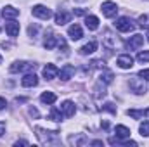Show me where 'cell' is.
I'll return each mask as SVG.
<instances>
[{
  "mask_svg": "<svg viewBox=\"0 0 149 147\" xmlns=\"http://www.w3.org/2000/svg\"><path fill=\"white\" fill-rule=\"evenodd\" d=\"M114 26H116V30L121 31V33H130V31H134V28H135V24H134V21H132L130 17H120V19H116Z\"/></svg>",
  "mask_w": 149,
  "mask_h": 147,
  "instance_id": "1",
  "label": "cell"
},
{
  "mask_svg": "<svg viewBox=\"0 0 149 147\" xmlns=\"http://www.w3.org/2000/svg\"><path fill=\"white\" fill-rule=\"evenodd\" d=\"M37 132L43 144H56L57 142V132H45L42 128H37Z\"/></svg>",
  "mask_w": 149,
  "mask_h": 147,
  "instance_id": "2",
  "label": "cell"
},
{
  "mask_svg": "<svg viewBox=\"0 0 149 147\" xmlns=\"http://www.w3.org/2000/svg\"><path fill=\"white\" fill-rule=\"evenodd\" d=\"M31 14L35 16V17H40V19H50L52 17V10L50 9H47L45 5H35L33 9H31Z\"/></svg>",
  "mask_w": 149,
  "mask_h": 147,
  "instance_id": "3",
  "label": "cell"
},
{
  "mask_svg": "<svg viewBox=\"0 0 149 147\" xmlns=\"http://www.w3.org/2000/svg\"><path fill=\"white\" fill-rule=\"evenodd\" d=\"M101 10H102V14H104L106 17H114L116 12H118V7H116L114 2H102Z\"/></svg>",
  "mask_w": 149,
  "mask_h": 147,
  "instance_id": "4",
  "label": "cell"
},
{
  "mask_svg": "<svg viewBox=\"0 0 149 147\" xmlns=\"http://www.w3.org/2000/svg\"><path fill=\"white\" fill-rule=\"evenodd\" d=\"M10 73H19V71H24V69H35V64H30V62H24V61H16L10 64Z\"/></svg>",
  "mask_w": 149,
  "mask_h": 147,
  "instance_id": "5",
  "label": "cell"
},
{
  "mask_svg": "<svg viewBox=\"0 0 149 147\" xmlns=\"http://www.w3.org/2000/svg\"><path fill=\"white\" fill-rule=\"evenodd\" d=\"M116 64H118L121 69H130V68L134 66V57L128 55V54H123V55H120V57L116 59Z\"/></svg>",
  "mask_w": 149,
  "mask_h": 147,
  "instance_id": "6",
  "label": "cell"
},
{
  "mask_svg": "<svg viewBox=\"0 0 149 147\" xmlns=\"http://www.w3.org/2000/svg\"><path fill=\"white\" fill-rule=\"evenodd\" d=\"M142 43H144V37L142 35H134V37H130V40L127 42V49L128 50H137V49H141Z\"/></svg>",
  "mask_w": 149,
  "mask_h": 147,
  "instance_id": "7",
  "label": "cell"
},
{
  "mask_svg": "<svg viewBox=\"0 0 149 147\" xmlns=\"http://www.w3.org/2000/svg\"><path fill=\"white\" fill-rule=\"evenodd\" d=\"M21 85L23 87H26V88H30V87H37L38 85V76L35 73H28L23 76V80H21Z\"/></svg>",
  "mask_w": 149,
  "mask_h": 147,
  "instance_id": "8",
  "label": "cell"
},
{
  "mask_svg": "<svg viewBox=\"0 0 149 147\" xmlns=\"http://www.w3.org/2000/svg\"><path fill=\"white\" fill-rule=\"evenodd\" d=\"M142 81H144L142 78H135V80H132V81H130V88H132L135 94H139V95L146 94V85H144Z\"/></svg>",
  "mask_w": 149,
  "mask_h": 147,
  "instance_id": "9",
  "label": "cell"
},
{
  "mask_svg": "<svg viewBox=\"0 0 149 147\" xmlns=\"http://www.w3.org/2000/svg\"><path fill=\"white\" fill-rule=\"evenodd\" d=\"M61 112L64 114V118H71L74 112H76V107H74V104L71 101H64L61 104Z\"/></svg>",
  "mask_w": 149,
  "mask_h": 147,
  "instance_id": "10",
  "label": "cell"
},
{
  "mask_svg": "<svg viewBox=\"0 0 149 147\" xmlns=\"http://www.w3.org/2000/svg\"><path fill=\"white\" fill-rule=\"evenodd\" d=\"M42 73H43V78H45V80H54V78L59 74V69H57V66H54V64H47Z\"/></svg>",
  "mask_w": 149,
  "mask_h": 147,
  "instance_id": "11",
  "label": "cell"
},
{
  "mask_svg": "<svg viewBox=\"0 0 149 147\" xmlns=\"http://www.w3.org/2000/svg\"><path fill=\"white\" fill-rule=\"evenodd\" d=\"M5 33L9 37H17L19 35V23H16L14 19H10L7 24H5Z\"/></svg>",
  "mask_w": 149,
  "mask_h": 147,
  "instance_id": "12",
  "label": "cell"
},
{
  "mask_svg": "<svg viewBox=\"0 0 149 147\" xmlns=\"http://www.w3.org/2000/svg\"><path fill=\"white\" fill-rule=\"evenodd\" d=\"M73 74H74V68L71 66V64H64V66L59 69V76H61L63 81H68Z\"/></svg>",
  "mask_w": 149,
  "mask_h": 147,
  "instance_id": "13",
  "label": "cell"
},
{
  "mask_svg": "<svg viewBox=\"0 0 149 147\" xmlns=\"http://www.w3.org/2000/svg\"><path fill=\"white\" fill-rule=\"evenodd\" d=\"M68 35H70V38H71L73 42H76V40H80V38L83 37V31H81V28H80L78 24H71V26L68 28Z\"/></svg>",
  "mask_w": 149,
  "mask_h": 147,
  "instance_id": "14",
  "label": "cell"
},
{
  "mask_svg": "<svg viewBox=\"0 0 149 147\" xmlns=\"http://www.w3.org/2000/svg\"><path fill=\"white\" fill-rule=\"evenodd\" d=\"M2 16H3L5 19H16V17L19 16V10H17V9H14L12 5H7V7H3V9H2Z\"/></svg>",
  "mask_w": 149,
  "mask_h": 147,
  "instance_id": "15",
  "label": "cell"
},
{
  "mask_svg": "<svg viewBox=\"0 0 149 147\" xmlns=\"http://www.w3.org/2000/svg\"><path fill=\"white\" fill-rule=\"evenodd\" d=\"M114 133H116V137H118L120 140H125V139L130 137V128H127V126H123V125H118V126L114 128Z\"/></svg>",
  "mask_w": 149,
  "mask_h": 147,
  "instance_id": "16",
  "label": "cell"
},
{
  "mask_svg": "<svg viewBox=\"0 0 149 147\" xmlns=\"http://www.w3.org/2000/svg\"><path fill=\"white\" fill-rule=\"evenodd\" d=\"M97 50V43L95 42H88V43H85L81 49H80V54L81 55H88V54H94Z\"/></svg>",
  "mask_w": 149,
  "mask_h": 147,
  "instance_id": "17",
  "label": "cell"
},
{
  "mask_svg": "<svg viewBox=\"0 0 149 147\" xmlns=\"http://www.w3.org/2000/svg\"><path fill=\"white\" fill-rule=\"evenodd\" d=\"M85 26L94 31V30L99 28V19H97L95 16H87V17H85Z\"/></svg>",
  "mask_w": 149,
  "mask_h": 147,
  "instance_id": "18",
  "label": "cell"
},
{
  "mask_svg": "<svg viewBox=\"0 0 149 147\" xmlns=\"http://www.w3.org/2000/svg\"><path fill=\"white\" fill-rule=\"evenodd\" d=\"M56 94L54 92H43L42 95H40V101L43 102V104H54L56 102Z\"/></svg>",
  "mask_w": 149,
  "mask_h": 147,
  "instance_id": "19",
  "label": "cell"
},
{
  "mask_svg": "<svg viewBox=\"0 0 149 147\" xmlns=\"http://www.w3.org/2000/svg\"><path fill=\"white\" fill-rule=\"evenodd\" d=\"M70 17H71V16H70L68 12H57V14H56V24H57V26H63V24H66V23L70 21Z\"/></svg>",
  "mask_w": 149,
  "mask_h": 147,
  "instance_id": "20",
  "label": "cell"
},
{
  "mask_svg": "<svg viewBox=\"0 0 149 147\" xmlns=\"http://www.w3.org/2000/svg\"><path fill=\"white\" fill-rule=\"evenodd\" d=\"M64 118V114L61 112V109H57V107H52L50 112H49V119H52V121H61Z\"/></svg>",
  "mask_w": 149,
  "mask_h": 147,
  "instance_id": "21",
  "label": "cell"
},
{
  "mask_svg": "<svg viewBox=\"0 0 149 147\" xmlns=\"http://www.w3.org/2000/svg\"><path fill=\"white\" fill-rule=\"evenodd\" d=\"M57 43V38L52 37V31H50V37L45 38V42H43V47L47 49V50H50V49H54V45Z\"/></svg>",
  "mask_w": 149,
  "mask_h": 147,
  "instance_id": "22",
  "label": "cell"
},
{
  "mask_svg": "<svg viewBox=\"0 0 149 147\" xmlns=\"http://www.w3.org/2000/svg\"><path fill=\"white\" fill-rule=\"evenodd\" d=\"M139 26L144 30H149V14H142L139 17Z\"/></svg>",
  "mask_w": 149,
  "mask_h": 147,
  "instance_id": "23",
  "label": "cell"
},
{
  "mask_svg": "<svg viewBox=\"0 0 149 147\" xmlns=\"http://www.w3.org/2000/svg\"><path fill=\"white\" fill-rule=\"evenodd\" d=\"M113 78H114L113 73H111V71H108V69H104V71L101 73V81H104V83H111Z\"/></svg>",
  "mask_w": 149,
  "mask_h": 147,
  "instance_id": "24",
  "label": "cell"
},
{
  "mask_svg": "<svg viewBox=\"0 0 149 147\" xmlns=\"http://www.w3.org/2000/svg\"><path fill=\"white\" fill-rule=\"evenodd\" d=\"M139 132H141V135H142V137H149V121L141 123V126H139Z\"/></svg>",
  "mask_w": 149,
  "mask_h": 147,
  "instance_id": "25",
  "label": "cell"
},
{
  "mask_svg": "<svg viewBox=\"0 0 149 147\" xmlns=\"http://www.w3.org/2000/svg\"><path fill=\"white\" fill-rule=\"evenodd\" d=\"M127 114H128V116H132L134 119H141V118L144 116V111H137V109H128V111H127Z\"/></svg>",
  "mask_w": 149,
  "mask_h": 147,
  "instance_id": "26",
  "label": "cell"
},
{
  "mask_svg": "<svg viewBox=\"0 0 149 147\" xmlns=\"http://www.w3.org/2000/svg\"><path fill=\"white\" fill-rule=\"evenodd\" d=\"M137 61H139V62H149V50L139 52V54H137Z\"/></svg>",
  "mask_w": 149,
  "mask_h": 147,
  "instance_id": "27",
  "label": "cell"
},
{
  "mask_svg": "<svg viewBox=\"0 0 149 147\" xmlns=\"http://www.w3.org/2000/svg\"><path fill=\"white\" fill-rule=\"evenodd\" d=\"M94 90H95V97H104V95H106V88H104V87L101 88V83H97V87H95Z\"/></svg>",
  "mask_w": 149,
  "mask_h": 147,
  "instance_id": "28",
  "label": "cell"
},
{
  "mask_svg": "<svg viewBox=\"0 0 149 147\" xmlns=\"http://www.w3.org/2000/svg\"><path fill=\"white\" fill-rule=\"evenodd\" d=\"M102 111H109L111 114H116V107H114L113 102H106V104L102 106Z\"/></svg>",
  "mask_w": 149,
  "mask_h": 147,
  "instance_id": "29",
  "label": "cell"
},
{
  "mask_svg": "<svg viewBox=\"0 0 149 147\" xmlns=\"http://www.w3.org/2000/svg\"><path fill=\"white\" fill-rule=\"evenodd\" d=\"M139 78L149 81V69H141V71H139Z\"/></svg>",
  "mask_w": 149,
  "mask_h": 147,
  "instance_id": "30",
  "label": "cell"
},
{
  "mask_svg": "<svg viewBox=\"0 0 149 147\" xmlns=\"http://www.w3.org/2000/svg\"><path fill=\"white\" fill-rule=\"evenodd\" d=\"M38 31V26H30V30H28V33H30V37H33V35H37Z\"/></svg>",
  "mask_w": 149,
  "mask_h": 147,
  "instance_id": "31",
  "label": "cell"
},
{
  "mask_svg": "<svg viewBox=\"0 0 149 147\" xmlns=\"http://www.w3.org/2000/svg\"><path fill=\"white\" fill-rule=\"evenodd\" d=\"M30 114H31V116H35V118H38V116H40V112H38L35 107H30Z\"/></svg>",
  "mask_w": 149,
  "mask_h": 147,
  "instance_id": "32",
  "label": "cell"
},
{
  "mask_svg": "<svg viewBox=\"0 0 149 147\" xmlns=\"http://www.w3.org/2000/svg\"><path fill=\"white\" fill-rule=\"evenodd\" d=\"M5 106H7V101H5V99H3V97H0V111L3 109V107H5Z\"/></svg>",
  "mask_w": 149,
  "mask_h": 147,
  "instance_id": "33",
  "label": "cell"
},
{
  "mask_svg": "<svg viewBox=\"0 0 149 147\" xmlns=\"http://www.w3.org/2000/svg\"><path fill=\"white\" fill-rule=\"evenodd\" d=\"M74 14L76 16H85V10L83 9H74Z\"/></svg>",
  "mask_w": 149,
  "mask_h": 147,
  "instance_id": "34",
  "label": "cell"
},
{
  "mask_svg": "<svg viewBox=\"0 0 149 147\" xmlns=\"http://www.w3.org/2000/svg\"><path fill=\"white\" fill-rule=\"evenodd\" d=\"M3 133H5V123H2V121H0V137H2Z\"/></svg>",
  "mask_w": 149,
  "mask_h": 147,
  "instance_id": "35",
  "label": "cell"
},
{
  "mask_svg": "<svg viewBox=\"0 0 149 147\" xmlns=\"http://www.w3.org/2000/svg\"><path fill=\"white\" fill-rule=\"evenodd\" d=\"M19 144H21V146H28V142H26V140H17V142H16V146H19Z\"/></svg>",
  "mask_w": 149,
  "mask_h": 147,
  "instance_id": "36",
  "label": "cell"
},
{
  "mask_svg": "<svg viewBox=\"0 0 149 147\" xmlns=\"http://www.w3.org/2000/svg\"><path fill=\"white\" fill-rule=\"evenodd\" d=\"M92 146H102V140H94Z\"/></svg>",
  "mask_w": 149,
  "mask_h": 147,
  "instance_id": "37",
  "label": "cell"
},
{
  "mask_svg": "<svg viewBox=\"0 0 149 147\" xmlns=\"http://www.w3.org/2000/svg\"><path fill=\"white\" fill-rule=\"evenodd\" d=\"M144 114H146V116L149 118V109H148V111H144Z\"/></svg>",
  "mask_w": 149,
  "mask_h": 147,
  "instance_id": "38",
  "label": "cell"
},
{
  "mask_svg": "<svg viewBox=\"0 0 149 147\" xmlns=\"http://www.w3.org/2000/svg\"><path fill=\"white\" fill-rule=\"evenodd\" d=\"M76 2H85V0H76Z\"/></svg>",
  "mask_w": 149,
  "mask_h": 147,
  "instance_id": "39",
  "label": "cell"
},
{
  "mask_svg": "<svg viewBox=\"0 0 149 147\" xmlns=\"http://www.w3.org/2000/svg\"><path fill=\"white\" fill-rule=\"evenodd\" d=\"M0 62H2V55H0Z\"/></svg>",
  "mask_w": 149,
  "mask_h": 147,
  "instance_id": "40",
  "label": "cell"
},
{
  "mask_svg": "<svg viewBox=\"0 0 149 147\" xmlns=\"http://www.w3.org/2000/svg\"><path fill=\"white\" fill-rule=\"evenodd\" d=\"M148 40H149V35H148Z\"/></svg>",
  "mask_w": 149,
  "mask_h": 147,
  "instance_id": "41",
  "label": "cell"
}]
</instances>
